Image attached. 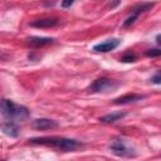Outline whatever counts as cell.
I'll use <instances>...</instances> for the list:
<instances>
[{"label": "cell", "instance_id": "1", "mask_svg": "<svg viewBox=\"0 0 161 161\" xmlns=\"http://www.w3.org/2000/svg\"><path fill=\"white\" fill-rule=\"evenodd\" d=\"M33 145H44V146H52L55 148H59L64 152H72L83 146L82 142L73 140V138H65V137H34L29 140Z\"/></svg>", "mask_w": 161, "mask_h": 161}, {"label": "cell", "instance_id": "2", "mask_svg": "<svg viewBox=\"0 0 161 161\" xmlns=\"http://www.w3.org/2000/svg\"><path fill=\"white\" fill-rule=\"evenodd\" d=\"M0 111L10 121H24L30 116V112L25 106L16 104L10 99H3L0 102Z\"/></svg>", "mask_w": 161, "mask_h": 161}, {"label": "cell", "instance_id": "3", "mask_svg": "<svg viewBox=\"0 0 161 161\" xmlns=\"http://www.w3.org/2000/svg\"><path fill=\"white\" fill-rule=\"evenodd\" d=\"M118 87V83L113 79H109V78H106V77H102V78H98L96 79L91 86H89V92L92 93H104V92H111V91H114L116 88Z\"/></svg>", "mask_w": 161, "mask_h": 161}, {"label": "cell", "instance_id": "4", "mask_svg": "<svg viewBox=\"0 0 161 161\" xmlns=\"http://www.w3.org/2000/svg\"><path fill=\"white\" fill-rule=\"evenodd\" d=\"M109 148L116 156H119V157H133L135 156V151L130 146H127V143L122 138H114Z\"/></svg>", "mask_w": 161, "mask_h": 161}, {"label": "cell", "instance_id": "5", "mask_svg": "<svg viewBox=\"0 0 161 161\" xmlns=\"http://www.w3.org/2000/svg\"><path fill=\"white\" fill-rule=\"evenodd\" d=\"M119 44H121V40L119 39H108V40H106L103 43L96 44L93 47V50L94 52H98V53H108V52L116 49Z\"/></svg>", "mask_w": 161, "mask_h": 161}, {"label": "cell", "instance_id": "6", "mask_svg": "<svg viewBox=\"0 0 161 161\" xmlns=\"http://www.w3.org/2000/svg\"><path fill=\"white\" fill-rule=\"evenodd\" d=\"M31 127L35 130H53L58 127V122L49 118H36L31 122Z\"/></svg>", "mask_w": 161, "mask_h": 161}, {"label": "cell", "instance_id": "7", "mask_svg": "<svg viewBox=\"0 0 161 161\" xmlns=\"http://www.w3.org/2000/svg\"><path fill=\"white\" fill-rule=\"evenodd\" d=\"M0 128L3 130V132L5 135H8L9 137H13V138L18 137L20 133V128L14 121H8V122L0 123Z\"/></svg>", "mask_w": 161, "mask_h": 161}, {"label": "cell", "instance_id": "8", "mask_svg": "<svg viewBox=\"0 0 161 161\" xmlns=\"http://www.w3.org/2000/svg\"><path fill=\"white\" fill-rule=\"evenodd\" d=\"M59 24V19L57 18H43V19H36L30 23V26L33 28H53Z\"/></svg>", "mask_w": 161, "mask_h": 161}, {"label": "cell", "instance_id": "9", "mask_svg": "<svg viewBox=\"0 0 161 161\" xmlns=\"http://www.w3.org/2000/svg\"><path fill=\"white\" fill-rule=\"evenodd\" d=\"M143 98H145V96H142V94L128 93V94H125V96H121V97L113 99V103L114 104H127V103H133V102L141 101Z\"/></svg>", "mask_w": 161, "mask_h": 161}, {"label": "cell", "instance_id": "10", "mask_svg": "<svg viewBox=\"0 0 161 161\" xmlns=\"http://www.w3.org/2000/svg\"><path fill=\"white\" fill-rule=\"evenodd\" d=\"M28 43L31 47H44V45L54 43V39L53 38H44V36H31L28 39Z\"/></svg>", "mask_w": 161, "mask_h": 161}, {"label": "cell", "instance_id": "11", "mask_svg": "<svg viewBox=\"0 0 161 161\" xmlns=\"http://www.w3.org/2000/svg\"><path fill=\"white\" fill-rule=\"evenodd\" d=\"M126 114H127L126 112H114V113H108V114H106V116H102V117L99 118V121H101V122H103V123H114V122L119 121L121 118H123Z\"/></svg>", "mask_w": 161, "mask_h": 161}, {"label": "cell", "instance_id": "12", "mask_svg": "<svg viewBox=\"0 0 161 161\" xmlns=\"http://www.w3.org/2000/svg\"><path fill=\"white\" fill-rule=\"evenodd\" d=\"M136 59H137V55H136V53H133V52H127L126 54H123L122 57H121V62L122 63H133V62H136Z\"/></svg>", "mask_w": 161, "mask_h": 161}, {"label": "cell", "instance_id": "13", "mask_svg": "<svg viewBox=\"0 0 161 161\" xmlns=\"http://www.w3.org/2000/svg\"><path fill=\"white\" fill-rule=\"evenodd\" d=\"M146 55H147V57H150V58L160 57V55H161V50H160L158 48H156V49H148V50L146 52Z\"/></svg>", "mask_w": 161, "mask_h": 161}, {"label": "cell", "instance_id": "14", "mask_svg": "<svg viewBox=\"0 0 161 161\" xmlns=\"http://www.w3.org/2000/svg\"><path fill=\"white\" fill-rule=\"evenodd\" d=\"M151 82H153L155 84H160L161 83V73H160V70H157L156 74L151 78Z\"/></svg>", "mask_w": 161, "mask_h": 161}, {"label": "cell", "instance_id": "15", "mask_svg": "<svg viewBox=\"0 0 161 161\" xmlns=\"http://www.w3.org/2000/svg\"><path fill=\"white\" fill-rule=\"evenodd\" d=\"M74 0H62V6L63 8H70L73 5Z\"/></svg>", "mask_w": 161, "mask_h": 161}, {"label": "cell", "instance_id": "16", "mask_svg": "<svg viewBox=\"0 0 161 161\" xmlns=\"http://www.w3.org/2000/svg\"><path fill=\"white\" fill-rule=\"evenodd\" d=\"M156 43H157V44L161 43V40H160V34H157V36H156Z\"/></svg>", "mask_w": 161, "mask_h": 161}]
</instances>
